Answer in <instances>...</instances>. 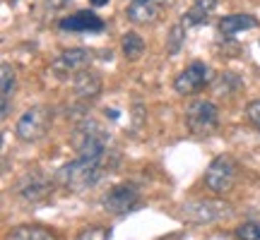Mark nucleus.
Listing matches in <instances>:
<instances>
[{
	"label": "nucleus",
	"mask_w": 260,
	"mask_h": 240,
	"mask_svg": "<svg viewBox=\"0 0 260 240\" xmlns=\"http://www.w3.org/2000/svg\"><path fill=\"white\" fill-rule=\"evenodd\" d=\"M104 176V158H92V156H77L75 161L65 164L56 171V183L73 190V192H82L89 190L102 180Z\"/></svg>",
	"instance_id": "f257e3e1"
},
{
	"label": "nucleus",
	"mask_w": 260,
	"mask_h": 240,
	"mask_svg": "<svg viewBox=\"0 0 260 240\" xmlns=\"http://www.w3.org/2000/svg\"><path fill=\"white\" fill-rule=\"evenodd\" d=\"M75 149L80 156H92V158H104L106 149H109V132L94 123V120H82L73 135Z\"/></svg>",
	"instance_id": "f03ea898"
},
{
	"label": "nucleus",
	"mask_w": 260,
	"mask_h": 240,
	"mask_svg": "<svg viewBox=\"0 0 260 240\" xmlns=\"http://www.w3.org/2000/svg\"><path fill=\"white\" fill-rule=\"evenodd\" d=\"M53 123V111L48 106H31L19 115L17 125H15V135L19 142H39L41 137H46L48 128Z\"/></svg>",
	"instance_id": "7ed1b4c3"
},
{
	"label": "nucleus",
	"mask_w": 260,
	"mask_h": 240,
	"mask_svg": "<svg viewBox=\"0 0 260 240\" xmlns=\"http://www.w3.org/2000/svg\"><path fill=\"white\" fill-rule=\"evenodd\" d=\"M236 176H239V164L229 154H219L210 161V166L205 171V185L214 194H226L232 192Z\"/></svg>",
	"instance_id": "20e7f679"
},
{
	"label": "nucleus",
	"mask_w": 260,
	"mask_h": 240,
	"mask_svg": "<svg viewBox=\"0 0 260 240\" xmlns=\"http://www.w3.org/2000/svg\"><path fill=\"white\" fill-rule=\"evenodd\" d=\"M186 125L193 135H210L219 128V108L207 99H198V101L188 103Z\"/></svg>",
	"instance_id": "39448f33"
},
{
	"label": "nucleus",
	"mask_w": 260,
	"mask_h": 240,
	"mask_svg": "<svg viewBox=\"0 0 260 240\" xmlns=\"http://www.w3.org/2000/svg\"><path fill=\"white\" fill-rule=\"evenodd\" d=\"M232 214V207L222 199H190L181 207V216L190 223H214L226 219Z\"/></svg>",
	"instance_id": "423d86ee"
},
{
	"label": "nucleus",
	"mask_w": 260,
	"mask_h": 240,
	"mask_svg": "<svg viewBox=\"0 0 260 240\" xmlns=\"http://www.w3.org/2000/svg\"><path fill=\"white\" fill-rule=\"evenodd\" d=\"M212 79H214L212 67L200 63V60H195V63H190L188 67H183V70L176 74V79H174V92L181 94V96H188V94L200 92V89L207 87Z\"/></svg>",
	"instance_id": "0eeeda50"
},
{
	"label": "nucleus",
	"mask_w": 260,
	"mask_h": 240,
	"mask_svg": "<svg viewBox=\"0 0 260 240\" xmlns=\"http://www.w3.org/2000/svg\"><path fill=\"white\" fill-rule=\"evenodd\" d=\"M94 56L89 48H70V51H63L60 56L53 58L51 63V72L58 79H68V77H75L77 72L87 70L92 65Z\"/></svg>",
	"instance_id": "6e6552de"
},
{
	"label": "nucleus",
	"mask_w": 260,
	"mask_h": 240,
	"mask_svg": "<svg viewBox=\"0 0 260 240\" xmlns=\"http://www.w3.org/2000/svg\"><path fill=\"white\" fill-rule=\"evenodd\" d=\"M140 202V190L133 183L113 185L109 192L102 197V207L109 214H125Z\"/></svg>",
	"instance_id": "1a4fd4ad"
},
{
	"label": "nucleus",
	"mask_w": 260,
	"mask_h": 240,
	"mask_svg": "<svg viewBox=\"0 0 260 240\" xmlns=\"http://www.w3.org/2000/svg\"><path fill=\"white\" fill-rule=\"evenodd\" d=\"M58 27L63 31H75V34H96V31H104V19L99 15H94L89 10H80L75 15H68L58 22Z\"/></svg>",
	"instance_id": "9d476101"
},
{
	"label": "nucleus",
	"mask_w": 260,
	"mask_h": 240,
	"mask_svg": "<svg viewBox=\"0 0 260 240\" xmlns=\"http://www.w3.org/2000/svg\"><path fill=\"white\" fill-rule=\"evenodd\" d=\"M17 194L24 202H41L51 194V180L41 173H27L17 183Z\"/></svg>",
	"instance_id": "9b49d317"
},
{
	"label": "nucleus",
	"mask_w": 260,
	"mask_h": 240,
	"mask_svg": "<svg viewBox=\"0 0 260 240\" xmlns=\"http://www.w3.org/2000/svg\"><path fill=\"white\" fill-rule=\"evenodd\" d=\"M102 87H104V82H102V77H99V72H94L89 67L73 77V92L82 101H94L102 94Z\"/></svg>",
	"instance_id": "f8f14e48"
},
{
	"label": "nucleus",
	"mask_w": 260,
	"mask_h": 240,
	"mask_svg": "<svg viewBox=\"0 0 260 240\" xmlns=\"http://www.w3.org/2000/svg\"><path fill=\"white\" fill-rule=\"evenodd\" d=\"M161 15V8L154 0H133L125 8V17L133 24H154Z\"/></svg>",
	"instance_id": "ddd939ff"
},
{
	"label": "nucleus",
	"mask_w": 260,
	"mask_h": 240,
	"mask_svg": "<svg viewBox=\"0 0 260 240\" xmlns=\"http://www.w3.org/2000/svg\"><path fill=\"white\" fill-rule=\"evenodd\" d=\"M17 89V70L10 63H3L0 67V108H3V120L10 115V101H12V94Z\"/></svg>",
	"instance_id": "4468645a"
},
{
	"label": "nucleus",
	"mask_w": 260,
	"mask_h": 240,
	"mask_svg": "<svg viewBox=\"0 0 260 240\" xmlns=\"http://www.w3.org/2000/svg\"><path fill=\"white\" fill-rule=\"evenodd\" d=\"M258 27V19L253 15H243V12H236V15H226V17L219 19V34L224 38H234L239 31H248V29Z\"/></svg>",
	"instance_id": "2eb2a0df"
},
{
	"label": "nucleus",
	"mask_w": 260,
	"mask_h": 240,
	"mask_svg": "<svg viewBox=\"0 0 260 240\" xmlns=\"http://www.w3.org/2000/svg\"><path fill=\"white\" fill-rule=\"evenodd\" d=\"M217 10V0H195L193 5L186 10L183 15V24L186 27H198V24H205L207 19L212 17V12Z\"/></svg>",
	"instance_id": "dca6fc26"
},
{
	"label": "nucleus",
	"mask_w": 260,
	"mask_h": 240,
	"mask_svg": "<svg viewBox=\"0 0 260 240\" xmlns=\"http://www.w3.org/2000/svg\"><path fill=\"white\" fill-rule=\"evenodd\" d=\"M10 240H58V235L44 226H17L10 233Z\"/></svg>",
	"instance_id": "f3484780"
},
{
	"label": "nucleus",
	"mask_w": 260,
	"mask_h": 240,
	"mask_svg": "<svg viewBox=\"0 0 260 240\" xmlns=\"http://www.w3.org/2000/svg\"><path fill=\"white\" fill-rule=\"evenodd\" d=\"M121 51L128 60H138L145 53V38L140 36L138 31H125L121 38Z\"/></svg>",
	"instance_id": "a211bd4d"
},
{
	"label": "nucleus",
	"mask_w": 260,
	"mask_h": 240,
	"mask_svg": "<svg viewBox=\"0 0 260 240\" xmlns=\"http://www.w3.org/2000/svg\"><path fill=\"white\" fill-rule=\"evenodd\" d=\"M186 24L183 22H178V24H174L171 27V31H169L167 36V53L169 56H176L178 51L183 48V44H186Z\"/></svg>",
	"instance_id": "6ab92c4d"
},
{
	"label": "nucleus",
	"mask_w": 260,
	"mask_h": 240,
	"mask_svg": "<svg viewBox=\"0 0 260 240\" xmlns=\"http://www.w3.org/2000/svg\"><path fill=\"white\" fill-rule=\"evenodd\" d=\"M236 238L239 240H260V223L255 221H243L236 226Z\"/></svg>",
	"instance_id": "aec40b11"
},
{
	"label": "nucleus",
	"mask_w": 260,
	"mask_h": 240,
	"mask_svg": "<svg viewBox=\"0 0 260 240\" xmlns=\"http://www.w3.org/2000/svg\"><path fill=\"white\" fill-rule=\"evenodd\" d=\"M109 238H111V231H109L106 226H89V228H84L75 240H109Z\"/></svg>",
	"instance_id": "412c9836"
},
{
	"label": "nucleus",
	"mask_w": 260,
	"mask_h": 240,
	"mask_svg": "<svg viewBox=\"0 0 260 240\" xmlns=\"http://www.w3.org/2000/svg\"><path fill=\"white\" fill-rule=\"evenodd\" d=\"M246 115H248V120H251V125L260 132V99L258 101H251L248 106H246Z\"/></svg>",
	"instance_id": "4be33fe9"
},
{
	"label": "nucleus",
	"mask_w": 260,
	"mask_h": 240,
	"mask_svg": "<svg viewBox=\"0 0 260 240\" xmlns=\"http://www.w3.org/2000/svg\"><path fill=\"white\" fill-rule=\"evenodd\" d=\"M89 5L92 8H104V5H109V0H89Z\"/></svg>",
	"instance_id": "5701e85b"
},
{
	"label": "nucleus",
	"mask_w": 260,
	"mask_h": 240,
	"mask_svg": "<svg viewBox=\"0 0 260 240\" xmlns=\"http://www.w3.org/2000/svg\"><path fill=\"white\" fill-rule=\"evenodd\" d=\"M154 3H164V0H154Z\"/></svg>",
	"instance_id": "b1692460"
},
{
	"label": "nucleus",
	"mask_w": 260,
	"mask_h": 240,
	"mask_svg": "<svg viewBox=\"0 0 260 240\" xmlns=\"http://www.w3.org/2000/svg\"><path fill=\"white\" fill-rule=\"evenodd\" d=\"M130 3H133V0H130Z\"/></svg>",
	"instance_id": "393cba45"
}]
</instances>
